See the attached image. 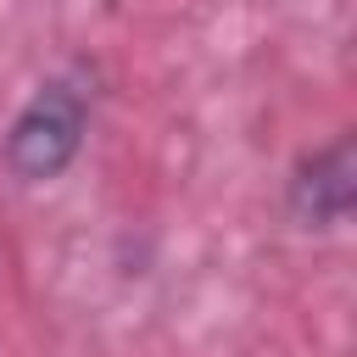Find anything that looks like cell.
<instances>
[{
	"instance_id": "cell-1",
	"label": "cell",
	"mask_w": 357,
	"mask_h": 357,
	"mask_svg": "<svg viewBox=\"0 0 357 357\" xmlns=\"http://www.w3.org/2000/svg\"><path fill=\"white\" fill-rule=\"evenodd\" d=\"M84 134H89V84L78 73H56L6 123L0 162L22 184H50V178H61L78 162Z\"/></svg>"
},
{
	"instance_id": "cell-2",
	"label": "cell",
	"mask_w": 357,
	"mask_h": 357,
	"mask_svg": "<svg viewBox=\"0 0 357 357\" xmlns=\"http://www.w3.org/2000/svg\"><path fill=\"white\" fill-rule=\"evenodd\" d=\"M284 206L301 229H340L357 206V145L351 134H335L329 145L307 151L290 167Z\"/></svg>"
}]
</instances>
